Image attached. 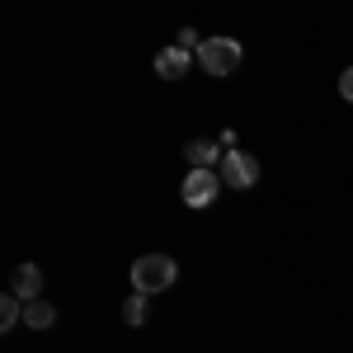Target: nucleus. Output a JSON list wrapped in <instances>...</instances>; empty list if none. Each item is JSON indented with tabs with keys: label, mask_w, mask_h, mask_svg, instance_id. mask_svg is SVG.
I'll use <instances>...</instances> for the list:
<instances>
[{
	"label": "nucleus",
	"mask_w": 353,
	"mask_h": 353,
	"mask_svg": "<svg viewBox=\"0 0 353 353\" xmlns=\"http://www.w3.org/2000/svg\"><path fill=\"white\" fill-rule=\"evenodd\" d=\"M174 278H179V264L170 254H141L132 264V288L141 297H156L165 288H174Z\"/></svg>",
	"instance_id": "f257e3e1"
},
{
	"label": "nucleus",
	"mask_w": 353,
	"mask_h": 353,
	"mask_svg": "<svg viewBox=\"0 0 353 353\" xmlns=\"http://www.w3.org/2000/svg\"><path fill=\"white\" fill-rule=\"evenodd\" d=\"M339 94L353 104V66H344V76H339Z\"/></svg>",
	"instance_id": "9b49d317"
},
{
	"label": "nucleus",
	"mask_w": 353,
	"mask_h": 353,
	"mask_svg": "<svg viewBox=\"0 0 353 353\" xmlns=\"http://www.w3.org/2000/svg\"><path fill=\"white\" fill-rule=\"evenodd\" d=\"M10 292L24 301V306H28V301H38V292H43V269H38V264H19L14 278H10Z\"/></svg>",
	"instance_id": "39448f33"
},
{
	"label": "nucleus",
	"mask_w": 353,
	"mask_h": 353,
	"mask_svg": "<svg viewBox=\"0 0 353 353\" xmlns=\"http://www.w3.org/2000/svg\"><path fill=\"white\" fill-rule=\"evenodd\" d=\"M189 48H179V43H174V48H161V52H156V76H161V81H179V76H184V71H189Z\"/></svg>",
	"instance_id": "0eeeda50"
},
{
	"label": "nucleus",
	"mask_w": 353,
	"mask_h": 353,
	"mask_svg": "<svg viewBox=\"0 0 353 353\" xmlns=\"http://www.w3.org/2000/svg\"><path fill=\"white\" fill-rule=\"evenodd\" d=\"M123 321H128V325H146V321H151V301L141 297V292H137V297H128L123 301Z\"/></svg>",
	"instance_id": "1a4fd4ad"
},
{
	"label": "nucleus",
	"mask_w": 353,
	"mask_h": 353,
	"mask_svg": "<svg viewBox=\"0 0 353 353\" xmlns=\"http://www.w3.org/2000/svg\"><path fill=\"white\" fill-rule=\"evenodd\" d=\"M24 325L28 330H52L57 325V306H48V301H28L24 306Z\"/></svg>",
	"instance_id": "6e6552de"
},
{
	"label": "nucleus",
	"mask_w": 353,
	"mask_h": 353,
	"mask_svg": "<svg viewBox=\"0 0 353 353\" xmlns=\"http://www.w3.org/2000/svg\"><path fill=\"white\" fill-rule=\"evenodd\" d=\"M245 61V48L236 43V38H226V33H217V38H203V48H198V66L208 71V76H231L236 66Z\"/></svg>",
	"instance_id": "f03ea898"
},
{
	"label": "nucleus",
	"mask_w": 353,
	"mask_h": 353,
	"mask_svg": "<svg viewBox=\"0 0 353 353\" xmlns=\"http://www.w3.org/2000/svg\"><path fill=\"white\" fill-rule=\"evenodd\" d=\"M221 184L226 189H254L259 184V161L250 156V151H226V161H221Z\"/></svg>",
	"instance_id": "7ed1b4c3"
},
{
	"label": "nucleus",
	"mask_w": 353,
	"mask_h": 353,
	"mask_svg": "<svg viewBox=\"0 0 353 353\" xmlns=\"http://www.w3.org/2000/svg\"><path fill=\"white\" fill-rule=\"evenodd\" d=\"M217 189H221V174H217V170H189L179 198H184L189 208H208V203L217 198Z\"/></svg>",
	"instance_id": "20e7f679"
},
{
	"label": "nucleus",
	"mask_w": 353,
	"mask_h": 353,
	"mask_svg": "<svg viewBox=\"0 0 353 353\" xmlns=\"http://www.w3.org/2000/svg\"><path fill=\"white\" fill-rule=\"evenodd\" d=\"M184 156H189L193 170H221V161H226V151L217 156V141L212 137H193L189 146H184Z\"/></svg>",
	"instance_id": "423d86ee"
},
{
	"label": "nucleus",
	"mask_w": 353,
	"mask_h": 353,
	"mask_svg": "<svg viewBox=\"0 0 353 353\" xmlns=\"http://www.w3.org/2000/svg\"><path fill=\"white\" fill-rule=\"evenodd\" d=\"M19 321H24V301L14 297V292H5L0 297V330H14Z\"/></svg>",
	"instance_id": "9d476101"
}]
</instances>
